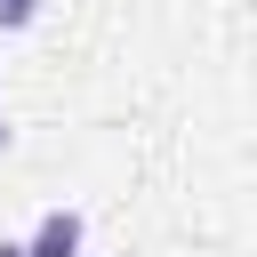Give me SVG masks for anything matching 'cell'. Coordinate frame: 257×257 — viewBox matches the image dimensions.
<instances>
[{"label": "cell", "mask_w": 257, "mask_h": 257, "mask_svg": "<svg viewBox=\"0 0 257 257\" xmlns=\"http://www.w3.org/2000/svg\"><path fill=\"white\" fill-rule=\"evenodd\" d=\"M80 241H88L80 209H48V217L32 225V241H24V257H80Z\"/></svg>", "instance_id": "obj_1"}, {"label": "cell", "mask_w": 257, "mask_h": 257, "mask_svg": "<svg viewBox=\"0 0 257 257\" xmlns=\"http://www.w3.org/2000/svg\"><path fill=\"white\" fill-rule=\"evenodd\" d=\"M40 24V0H0V32H32Z\"/></svg>", "instance_id": "obj_2"}, {"label": "cell", "mask_w": 257, "mask_h": 257, "mask_svg": "<svg viewBox=\"0 0 257 257\" xmlns=\"http://www.w3.org/2000/svg\"><path fill=\"white\" fill-rule=\"evenodd\" d=\"M0 257H24V241H0Z\"/></svg>", "instance_id": "obj_3"}, {"label": "cell", "mask_w": 257, "mask_h": 257, "mask_svg": "<svg viewBox=\"0 0 257 257\" xmlns=\"http://www.w3.org/2000/svg\"><path fill=\"white\" fill-rule=\"evenodd\" d=\"M0 145H8V120H0Z\"/></svg>", "instance_id": "obj_4"}]
</instances>
